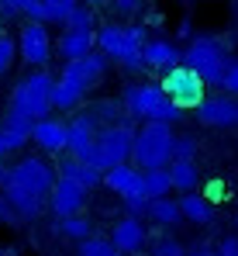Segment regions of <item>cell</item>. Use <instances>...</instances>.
<instances>
[{
    "instance_id": "1",
    "label": "cell",
    "mask_w": 238,
    "mask_h": 256,
    "mask_svg": "<svg viewBox=\"0 0 238 256\" xmlns=\"http://www.w3.org/2000/svg\"><path fill=\"white\" fill-rule=\"evenodd\" d=\"M55 184V166L45 156H21L17 163H10V176L0 187V194L7 198V204L14 208L17 222H35L41 212H48V190Z\"/></svg>"
},
{
    "instance_id": "2",
    "label": "cell",
    "mask_w": 238,
    "mask_h": 256,
    "mask_svg": "<svg viewBox=\"0 0 238 256\" xmlns=\"http://www.w3.org/2000/svg\"><path fill=\"white\" fill-rule=\"evenodd\" d=\"M149 38V28L145 24H131V21H107V24H97L93 32V42L97 52L107 59V62H118L124 73H142V42Z\"/></svg>"
},
{
    "instance_id": "3",
    "label": "cell",
    "mask_w": 238,
    "mask_h": 256,
    "mask_svg": "<svg viewBox=\"0 0 238 256\" xmlns=\"http://www.w3.org/2000/svg\"><path fill=\"white\" fill-rule=\"evenodd\" d=\"M121 108H124V118H131L135 125L142 122H162V125H176L183 122L187 111H180L152 80H131V84L121 90Z\"/></svg>"
},
{
    "instance_id": "4",
    "label": "cell",
    "mask_w": 238,
    "mask_h": 256,
    "mask_svg": "<svg viewBox=\"0 0 238 256\" xmlns=\"http://www.w3.org/2000/svg\"><path fill=\"white\" fill-rule=\"evenodd\" d=\"M232 59H235L232 45L225 42V38H218V35H207V32L194 35L190 42L183 45V66L194 70L204 80V86H218L221 90L225 70L232 66Z\"/></svg>"
},
{
    "instance_id": "5",
    "label": "cell",
    "mask_w": 238,
    "mask_h": 256,
    "mask_svg": "<svg viewBox=\"0 0 238 256\" xmlns=\"http://www.w3.org/2000/svg\"><path fill=\"white\" fill-rule=\"evenodd\" d=\"M173 138L176 132L173 125H162V122H142L135 128V138H131V166L138 170H166L173 163Z\"/></svg>"
},
{
    "instance_id": "6",
    "label": "cell",
    "mask_w": 238,
    "mask_h": 256,
    "mask_svg": "<svg viewBox=\"0 0 238 256\" xmlns=\"http://www.w3.org/2000/svg\"><path fill=\"white\" fill-rule=\"evenodd\" d=\"M52 84H55V76L48 70H28L10 90L7 111H14L28 122H38L45 114H52Z\"/></svg>"
},
{
    "instance_id": "7",
    "label": "cell",
    "mask_w": 238,
    "mask_h": 256,
    "mask_svg": "<svg viewBox=\"0 0 238 256\" xmlns=\"http://www.w3.org/2000/svg\"><path fill=\"white\" fill-rule=\"evenodd\" d=\"M135 122L124 118V122H114V125H100L97 132V142H93V152H90V166L97 170H111V166H121L131 160V138H135Z\"/></svg>"
},
{
    "instance_id": "8",
    "label": "cell",
    "mask_w": 238,
    "mask_h": 256,
    "mask_svg": "<svg viewBox=\"0 0 238 256\" xmlns=\"http://www.w3.org/2000/svg\"><path fill=\"white\" fill-rule=\"evenodd\" d=\"M159 90L180 108V111H194L200 100H204V94H207V86L200 80L194 70H187L183 62L180 66H173V70H166L162 73V80H159Z\"/></svg>"
},
{
    "instance_id": "9",
    "label": "cell",
    "mask_w": 238,
    "mask_h": 256,
    "mask_svg": "<svg viewBox=\"0 0 238 256\" xmlns=\"http://www.w3.org/2000/svg\"><path fill=\"white\" fill-rule=\"evenodd\" d=\"M14 42H17V59L28 62L31 70H45L48 59L55 56L52 35H48V24H41V21H24Z\"/></svg>"
},
{
    "instance_id": "10",
    "label": "cell",
    "mask_w": 238,
    "mask_h": 256,
    "mask_svg": "<svg viewBox=\"0 0 238 256\" xmlns=\"http://www.w3.org/2000/svg\"><path fill=\"white\" fill-rule=\"evenodd\" d=\"M97 132H100V122H97L90 111H83V108L73 111V118L66 122V152H62V156H73V160L90 163V152H93Z\"/></svg>"
},
{
    "instance_id": "11",
    "label": "cell",
    "mask_w": 238,
    "mask_h": 256,
    "mask_svg": "<svg viewBox=\"0 0 238 256\" xmlns=\"http://www.w3.org/2000/svg\"><path fill=\"white\" fill-rule=\"evenodd\" d=\"M107 59L93 48L90 56H83V59H73V62H66L62 70H59V76L62 80H69V84L76 86L79 94H93L97 86L104 84V76H107Z\"/></svg>"
},
{
    "instance_id": "12",
    "label": "cell",
    "mask_w": 238,
    "mask_h": 256,
    "mask_svg": "<svg viewBox=\"0 0 238 256\" xmlns=\"http://www.w3.org/2000/svg\"><path fill=\"white\" fill-rule=\"evenodd\" d=\"M194 111L197 122L207 128H238V97L232 94H204Z\"/></svg>"
},
{
    "instance_id": "13",
    "label": "cell",
    "mask_w": 238,
    "mask_h": 256,
    "mask_svg": "<svg viewBox=\"0 0 238 256\" xmlns=\"http://www.w3.org/2000/svg\"><path fill=\"white\" fill-rule=\"evenodd\" d=\"M183 62V45L169 35H149L142 42V66L145 70H156V73H166L173 66Z\"/></svg>"
},
{
    "instance_id": "14",
    "label": "cell",
    "mask_w": 238,
    "mask_h": 256,
    "mask_svg": "<svg viewBox=\"0 0 238 256\" xmlns=\"http://www.w3.org/2000/svg\"><path fill=\"white\" fill-rule=\"evenodd\" d=\"M28 142H35V149L41 156H62L66 152V118H59L52 111L38 122H31V138Z\"/></svg>"
},
{
    "instance_id": "15",
    "label": "cell",
    "mask_w": 238,
    "mask_h": 256,
    "mask_svg": "<svg viewBox=\"0 0 238 256\" xmlns=\"http://www.w3.org/2000/svg\"><path fill=\"white\" fill-rule=\"evenodd\" d=\"M111 246L124 256H138L149 250V228H145V222L142 218H131V214H124L114 222V228H111Z\"/></svg>"
},
{
    "instance_id": "16",
    "label": "cell",
    "mask_w": 238,
    "mask_h": 256,
    "mask_svg": "<svg viewBox=\"0 0 238 256\" xmlns=\"http://www.w3.org/2000/svg\"><path fill=\"white\" fill-rule=\"evenodd\" d=\"M86 194H90V190H83L79 184L66 180V176H55V184H52V190H48V212L55 214V218L79 214L86 208Z\"/></svg>"
},
{
    "instance_id": "17",
    "label": "cell",
    "mask_w": 238,
    "mask_h": 256,
    "mask_svg": "<svg viewBox=\"0 0 238 256\" xmlns=\"http://www.w3.org/2000/svg\"><path fill=\"white\" fill-rule=\"evenodd\" d=\"M31 138V122L14 114V111H3L0 118V163H7L14 152H21Z\"/></svg>"
},
{
    "instance_id": "18",
    "label": "cell",
    "mask_w": 238,
    "mask_h": 256,
    "mask_svg": "<svg viewBox=\"0 0 238 256\" xmlns=\"http://www.w3.org/2000/svg\"><path fill=\"white\" fill-rule=\"evenodd\" d=\"M100 187H107L111 194H118L121 201L124 198H142V170L131 166V163L111 166V170H104V184Z\"/></svg>"
},
{
    "instance_id": "19",
    "label": "cell",
    "mask_w": 238,
    "mask_h": 256,
    "mask_svg": "<svg viewBox=\"0 0 238 256\" xmlns=\"http://www.w3.org/2000/svg\"><path fill=\"white\" fill-rule=\"evenodd\" d=\"M176 201H180V214H183V222H190V225H197V228H207V225L218 218L214 201L204 198L200 190H194V194H180Z\"/></svg>"
},
{
    "instance_id": "20",
    "label": "cell",
    "mask_w": 238,
    "mask_h": 256,
    "mask_svg": "<svg viewBox=\"0 0 238 256\" xmlns=\"http://www.w3.org/2000/svg\"><path fill=\"white\" fill-rule=\"evenodd\" d=\"M55 176L73 180V184L83 187V190H93V187H100V184H104V173L97 170V166H90V163H83V160H73V156H62V160H59Z\"/></svg>"
},
{
    "instance_id": "21",
    "label": "cell",
    "mask_w": 238,
    "mask_h": 256,
    "mask_svg": "<svg viewBox=\"0 0 238 256\" xmlns=\"http://www.w3.org/2000/svg\"><path fill=\"white\" fill-rule=\"evenodd\" d=\"M52 48L59 52L62 62H73V59L90 56V52L97 48V42H93V32H69V28H62L59 42H52Z\"/></svg>"
},
{
    "instance_id": "22",
    "label": "cell",
    "mask_w": 238,
    "mask_h": 256,
    "mask_svg": "<svg viewBox=\"0 0 238 256\" xmlns=\"http://www.w3.org/2000/svg\"><path fill=\"white\" fill-rule=\"evenodd\" d=\"M166 170H169V184H173V190H180V194H194V190L200 187L197 160H173Z\"/></svg>"
},
{
    "instance_id": "23",
    "label": "cell",
    "mask_w": 238,
    "mask_h": 256,
    "mask_svg": "<svg viewBox=\"0 0 238 256\" xmlns=\"http://www.w3.org/2000/svg\"><path fill=\"white\" fill-rule=\"evenodd\" d=\"M145 218H152L159 228H176V225H183V214H180V201L169 194V198H156V201H149V208H145Z\"/></svg>"
},
{
    "instance_id": "24",
    "label": "cell",
    "mask_w": 238,
    "mask_h": 256,
    "mask_svg": "<svg viewBox=\"0 0 238 256\" xmlns=\"http://www.w3.org/2000/svg\"><path fill=\"white\" fill-rule=\"evenodd\" d=\"M83 100H86V94H79L69 80L55 76V84H52V111H59V114H73V111L83 108Z\"/></svg>"
},
{
    "instance_id": "25",
    "label": "cell",
    "mask_w": 238,
    "mask_h": 256,
    "mask_svg": "<svg viewBox=\"0 0 238 256\" xmlns=\"http://www.w3.org/2000/svg\"><path fill=\"white\" fill-rule=\"evenodd\" d=\"M55 236L73 239V242H83L86 236H93V222L86 218V212L69 214V218H59V222H55Z\"/></svg>"
},
{
    "instance_id": "26",
    "label": "cell",
    "mask_w": 238,
    "mask_h": 256,
    "mask_svg": "<svg viewBox=\"0 0 238 256\" xmlns=\"http://www.w3.org/2000/svg\"><path fill=\"white\" fill-rule=\"evenodd\" d=\"M173 184H169V170H145L142 173V198L156 201V198H169Z\"/></svg>"
},
{
    "instance_id": "27",
    "label": "cell",
    "mask_w": 238,
    "mask_h": 256,
    "mask_svg": "<svg viewBox=\"0 0 238 256\" xmlns=\"http://www.w3.org/2000/svg\"><path fill=\"white\" fill-rule=\"evenodd\" d=\"M86 111L100 122V125H114V122H124V108H121L118 97H100L93 104H86Z\"/></svg>"
},
{
    "instance_id": "28",
    "label": "cell",
    "mask_w": 238,
    "mask_h": 256,
    "mask_svg": "<svg viewBox=\"0 0 238 256\" xmlns=\"http://www.w3.org/2000/svg\"><path fill=\"white\" fill-rule=\"evenodd\" d=\"M97 10L93 7H86V4H76L73 10H69V18L62 21V28H69V32H97Z\"/></svg>"
},
{
    "instance_id": "29",
    "label": "cell",
    "mask_w": 238,
    "mask_h": 256,
    "mask_svg": "<svg viewBox=\"0 0 238 256\" xmlns=\"http://www.w3.org/2000/svg\"><path fill=\"white\" fill-rule=\"evenodd\" d=\"M76 4L79 0H41V21L45 24H62Z\"/></svg>"
},
{
    "instance_id": "30",
    "label": "cell",
    "mask_w": 238,
    "mask_h": 256,
    "mask_svg": "<svg viewBox=\"0 0 238 256\" xmlns=\"http://www.w3.org/2000/svg\"><path fill=\"white\" fill-rule=\"evenodd\" d=\"M76 256H124L111 246V239L104 236H86L83 242H76Z\"/></svg>"
},
{
    "instance_id": "31",
    "label": "cell",
    "mask_w": 238,
    "mask_h": 256,
    "mask_svg": "<svg viewBox=\"0 0 238 256\" xmlns=\"http://www.w3.org/2000/svg\"><path fill=\"white\" fill-rule=\"evenodd\" d=\"M14 62H17V42L7 32H0V80L14 70Z\"/></svg>"
},
{
    "instance_id": "32",
    "label": "cell",
    "mask_w": 238,
    "mask_h": 256,
    "mask_svg": "<svg viewBox=\"0 0 238 256\" xmlns=\"http://www.w3.org/2000/svg\"><path fill=\"white\" fill-rule=\"evenodd\" d=\"M149 256H187V250L176 236H159L156 242H149Z\"/></svg>"
},
{
    "instance_id": "33",
    "label": "cell",
    "mask_w": 238,
    "mask_h": 256,
    "mask_svg": "<svg viewBox=\"0 0 238 256\" xmlns=\"http://www.w3.org/2000/svg\"><path fill=\"white\" fill-rule=\"evenodd\" d=\"M107 7H111V14L118 21H131V18L145 14V0H111Z\"/></svg>"
},
{
    "instance_id": "34",
    "label": "cell",
    "mask_w": 238,
    "mask_h": 256,
    "mask_svg": "<svg viewBox=\"0 0 238 256\" xmlns=\"http://www.w3.org/2000/svg\"><path fill=\"white\" fill-rule=\"evenodd\" d=\"M173 160H197V135H176L173 138Z\"/></svg>"
},
{
    "instance_id": "35",
    "label": "cell",
    "mask_w": 238,
    "mask_h": 256,
    "mask_svg": "<svg viewBox=\"0 0 238 256\" xmlns=\"http://www.w3.org/2000/svg\"><path fill=\"white\" fill-rule=\"evenodd\" d=\"M221 94H232V97H238V56L232 59V66L225 70V80H221Z\"/></svg>"
},
{
    "instance_id": "36",
    "label": "cell",
    "mask_w": 238,
    "mask_h": 256,
    "mask_svg": "<svg viewBox=\"0 0 238 256\" xmlns=\"http://www.w3.org/2000/svg\"><path fill=\"white\" fill-rule=\"evenodd\" d=\"M211 256H238V236H221Z\"/></svg>"
},
{
    "instance_id": "37",
    "label": "cell",
    "mask_w": 238,
    "mask_h": 256,
    "mask_svg": "<svg viewBox=\"0 0 238 256\" xmlns=\"http://www.w3.org/2000/svg\"><path fill=\"white\" fill-rule=\"evenodd\" d=\"M145 208H149L145 198H124V214H131V218H145Z\"/></svg>"
},
{
    "instance_id": "38",
    "label": "cell",
    "mask_w": 238,
    "mask_h": 256,
    "mask_svg": "<svg viewBox=\"0 0 238 256\" xmlns=\"http://www.w3.org/2000/svg\"><path fill=\"white\" fill-rule=\"evenodd\" d=\"M3 225H17V214H14V208L7 204V198L0 194V228Z\"/></svg>"
},
{
    "instance_id": "39",
    "label": "cell",
    "mask_w": 238,
    "mask_h": 256,
    "mask_svg": "<svg viewBox=\"0 0 238 256\" xmlns=\"http://www.w3.org/2000/svg\"><path fill=\"white\" fill-rule=\"evenodd\" d=\"M176 35L190 42V38H194V21H190V18H183V21H180V28H176Z\"/></svg>"
},
{
    "instance_id": "40",
    "label": "cell",
    "mask_w": 238,
    "mask_h": 256,
    "mask_svg": "<svg viewBox=\"0 0 238 256\" xmlns=\"http://www.w3.org/2000/svg\"><path fill=\"white\" fill-rule=\"evenodd\" d=\"M7 176H10V163H0V187L7 184Z\"/></svg>"
},
{
    "instance_id": "41",
    "label": "cell",
    "mask_w": 238,
    "mask_h": 256,
    "mask_svg": "<svg viewBox=\"0 0 238 256\" xmlns=\"http://www.w3.org/2000/svg\"><path fill=\"white\" fill-rule=\"evenodd\" d=\"M79 4H86V7H93V10H97V7H107L111 0H79Z\"/></svg>"
},
{
    "instance_id": "42",
    "label": "cell",
    "mask_w": 238,
    "mask_h": 256,
    "mask_svg": "<svg viewBox=\"0 0 238 256\" xmlns=\"http://www.w3.org/2000/svg\"><path fill=\"white\" fill-rule=\"evenodd\" d=\"M187 256H211L207 250H197V253H187Z\"/></svg>"
},
{
    "instance_id": "43",
    "label": "cell",
    "mask_w": 238,
    "mask_h": 256,
    "mask_svg": "<svg viewBox=\"0 0 238 256\" xmlns=\"http://www.w3.org/2000/svg\"><path fill=\"white\" fill-rule=\"evenodd\" d=\"M235 225H238V214H235Z\"/></svg>"
},
{
    "instance_id": "44",
    "label": "cell",
    "mask_w": 238,
    "mask_h": 256,
    "mask_svg": "<svg viewBox=\"0 0 238 256\" xmlns=\"http://www.w3.org/2000/svg\"><path fill=\"white\" fill-rule=\"evenodd\" d=\"M0 32H3V28H0Z\"/></svg>"
}]
</instances>
